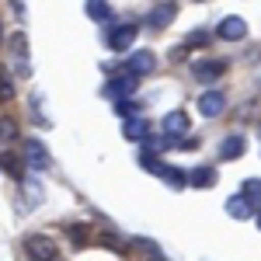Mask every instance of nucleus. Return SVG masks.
<instances>
[{
	"mask_svg": "<svg viewBox=\"0 0 261 261\" xmlns=\"http://www.w3.org/2000/svg\"><path fill=\"white\" fill-rule=\"evenodd\" d=\"M136 32H140V24H136V21L108 24V32H105V45H108L112 53H129V49H133V42H136Z\"/></svg>",
	"mask_w": 261,
	"mask_h": 261,
	"instance_id": "f257e3e1",
	"label": "nucleus"
},
{
	"mask_svg": "<svg viewBox=\"0 0 261 261\" xmlns=\"http://www.w3.org/2000/svg\"><path fill=\"white\" fill-rule=\"evenodd\" d=\"M11 70L18 73L21 81L32 77V53H28V35H24V32H18V35L11 39Z\"/></svg>",
	"mask_w": 261,
	"mask_h": 261,
	"instance_id": "f03ea898",
	"label": "nucleus"
},
{
	"mask_svg": "<svg viewBox=\"0 0 261 261\" xmlns=\"http://www.w3.org/2000/svg\"><path fill=\"white\" fill-rule=\"evenodd\" d=\"M161 133H164V140H171V143L185 140V136L192 133V119H188V112H185V108L167 112V115H164V122H161Z\"/></svg>",
	"mask_w": 261,
	"mask_h": 261,
	"instance_id": "7ed1b4c3",
	"label": "nucleus"
},
{
	"mask_svg": "<svg viewBox=\"0 0 261 261\" xmlns=\"http://www.w3.org/2000/svg\"><path fill=\"white\" fill-rule=\"evenodd\" d=\"M136 87H140V77H133V73L125 70V73H112V81L101 87V94L108 101H122V98H129Z\"/></svg>",
	"mask_w": 261,
	"mask_h": 261,
	"instance_id": "20e7f679",
	"label": "nucleus"
},
{
	"mask_svg": "<svg viewBox=\"0 0 261 261\" xmlns=\"http://www.w3.org/2000/svg\"><path fill=\"white\" fill-rule=\"evenodd\" d=\"M24 254L32 261H49V258H56L60 251H56V241H53V237H45V233H28V237H24Z\"/></svg>",
	"mask_w": 261,
	"mask_h": 261,
	"instance_id": "39448f33",
	"label": "nucleus"
},
{
	"mask_svg": "<svg viewBox=\"0 0 261 261\" xmlns=\"http://www.w3.org/2000/svg\"><path fill=\"white\" fill-rule=\"evenodd\" d=\"M174 18H178V4H174V0H164V4H157V7H150V14H146V28L164 32Z\"/></svg>",
	"mask_w": 261,
	"mask_h": 261,
	"instance_id": "423d86ee",
	"label": "nucleus"
},
{
	"mask_svg": "<svg viewBox=\"0 0 261 261\" xmlns=\"http://www.w3.org/2000/svg\"><path fill=\"white\" fill-rule=\"evenodd\" d=\"M216 39H223V42H241V39H247V21L237 18V14L223 18L220 24H216Z\"/></svg>",
	"mask_w": 261,
	"mask_h": 261,
	"instance_id": "0eeeda50",
	"label": "nucleus"
},
{
	"mask_svg": "<svg viewBox=\"0 0 261 261\" xmlns=\"http://www.w3.org/2000/svg\"><path fill=\"white\" fill-rule=\"evenodd\" d=\"M199 112L205 119H220L223 112H226V94L223 91H205V94H199Z\"/></svg>",
	"mask_w": 261,
	"mask_h": 261,
	"instance_id": "6e6552de",
	"label": "nucleus"
},
{
	"mask_svg": "<svg viewBox=\"0 0 261 261\" xmlns=\"http://www.w3.org/2000/svg\"><path fill=\"white\" fill-rule=\"evenodd\" d=\"M49 150L42 146L39 140H24V167H32V171H45L49 167Z\"/></svg>",
	"mask_w": 261,
	"mask_h": 261,
	"instance_id": "1a4fd4ad",
	"label": "nucleus"
},
{
	"mask_svg": "<svg viewBox=\"0 0 261 261\" xmlns=\"http://www.w3.org/2000/svg\"><path fill=\"white\" fill-rule=\"evenodd\" d=\"M153 66H157V56H153L150 49H140V53H133V56L125 60V70H129L133 77H146V73H153Z\"/></svg>",
	"mask_w": 261,
	"mask_h": 261,
	"instance_id": "9d476101",
	"label": "nucleus"
},
{
	"mask_svg": "<svg viewBox=\"0 0 261 261\" xmlns=\"http://www.w3.org/2000/svg\"><path fill=\"white\" fill-rule=\"evenodd\" d=\"M223 73H226V63L223 60H202V63H195V66H192V77H195V81H216V77H223Z\"/></svg>",
	"mask_w": 261,
	"mask_h": 261,
	"instance_id": "9b49d317",
	"label": "nucleus"
},
{
	"mask_svg": "<svg viewBox=\"0 0 261 261\" xmlns=\"http://www.w3.org/2000/svg\"><path fill=\"white\" fill-rule=\"evenodd\" d=\"M122 136L133 140V143H146V140H150V122L140 119V115H133V119L122 125Z\"/></svg>",
	"mask_w": 261,
	"mask_h": 261,
	"instance_id": "f8f14e48",
	"label": "nucleus"
},
{
	"mask_svg": "<svg viewBox=\"0 0 261 261\" xmlns=\"http://www.w3.org/2000/svg\"><path fill=\"white\" fill-rule=\"evenodd\" d=\"M216 181H220V174H216V167H209V164L188 171V185H192V188H213Z\"/></svg>",
	"mask_w": 261,
	"mask_h": 261,
	"instance_id": "ddd939ff",
	"label": "nucleus"
},
{
	"mask_svg": "<svg viewBox=\"0 0 261 261\" xmlns=\"http://www.w3.org/2000/svg\"><path fill=\"white\" fill-rule=\"evenodd\" d=\"M244 146H247V140H244L241 133L226 136V140L220 143V161H237V157H244Z\"/></svg>",
	"mask_w": 261,
	"mask_h": 261,
	"instance_id": "4468645a",
	"label": "nucleus"
},
{
	"mask_svg": "<svg viewBox=\"0 0 261 261\" xmlns=\"http://www.w3.org/2000/svg\"><path fill=\"white\" fill-rule=\"evenodd\" d=\"M226 216L230 220H254V209L244 195H233V199H226Z\"/></svg>",
	"mask_w": 261,
	"mask_h": 261,
	"instance_id": "2eb2a0df",
	"label": "nucleus"
},
{
	"mask_svg": "<svg viewBox=\"0 0 261 261\" xmlns=\"http://www.w3.org/2000/svg\"><path fill=\"white\" fill-rule=\"evenodd\" d=\"M14 143H18V125L0 115V157H4V153H11V146H14Z\"/></svg>",
	"mask_w": 261,
	"mask_h": 261,
	"instance_id": "dca6fc26",
	"label": "nucleus"
},
{
	"mask_svg": "<svg viewBox=\"0 0 261 261\" xmlns=\"http://www.w3.org/2000/svg\"><path fill=\"white\" fill-rule=\"evenodd\" d=\"M241 195L251 202V209L258 213L261 209V178H244L241 181Z\"/></svg>",
	"mask_w": 261,
	"mask_h": 261,
	"instance_id": "f3484780",
	"label": "nucleus"
},
{
	"mask_svg": "<svg viewBox=\"0 0 261 261\" xmlns=\"http://www.w3.org/2000/svg\"><path fill=\"white\" fill-rule=\"evenodd\" d=\"M157 174H161L171 188H185V185H188V174H185V171H178V167H167V164H161V167H157Z\"/></svg>",
	"mask_w": 261,
	"mask_h": 261,
	"instance_id": "a211bd4d",
	"label": "nucleus"
},
{
	"mask_svg": "<svg viewBox=\"0 0 261 261\" xmlns=\"http://www.w3.org/2000/svg\"><path fill=\"white\" fill-rule=\"evenodd\" d=\"M87 18H91V21H108V18H112L108 0H87Z\"/></svg>",
	"mask_w": 261,
	"mask_h": 261,
	"instance_id": "6ab92c4d",
	"label": "nucleus"
},
{
	"mask_svg": "<svg viewBox=\"0 0 261 261\" xmlns=\"http://www.w3.org/2000/svg\"><path fill=\"white\" fill-rule=\"evenodd\" d=\"M14 98V84H11V73L0 66V101H11Z\"/></svg>",
	"mask_w": 261,
	"mask_h": 261,
	"instance_id": "aec40b11",
	"label": "nucleus"
},
{
	"mask_svg": "<svg viewBox=\"0 0 261 261\" xmlns=\"http://www.w3.org/2000/svg\"><path fill=\"white\" fill-rule=\"evenodd\" d=\"M254 220H258V230H261V209H258V213H254Z\"/></svg>",
	"mask_w": 261,
	"mask_h": 261,
	"instance_id": "412c9836",
	"label": "nucleus"
},
{
	"mask_svg": "<svg viewBox=\"0 0 261 261\" xmlns=\"http://www.w3.org/2000/svg\"><path fill=\"white\" fill-rule=\"evenodd\" d=\"M49 261H63V258H60V254H56V258H49Z\"/></svg>",
	"mask_w": 261,
	"mask_h": 261,
	"instance_id": "4be33fe9",
	"label": "nucleus"
},
{
	"mask_svg": "<svg viewBox=\"0 0 261 261\" xmlns=\"http://www.w3.org/2000/svg\"><path fill=\"white\" fill-rule=\"evenodd\" d=\"M0 35H4V32H0Z\"/></svg>",
	"mask_w": 261,
	"mask_h": 261,
	"instance_id": "5701e85b",
	"label": "nucleus"
},
{
	"mask_svg": "<svg viewBox=\"0 0 261 261\" xmlns=\"http://www.w3.org/2000/svg\"><path fill=\"white\" fill-rule=\"evenodd\" d=\"M153 261H157V258H153Z\"/></svg>",
	"mask_w": 261,
	"mask_h": 261,
	"instance_id": "b1692460",
	"label": "nucleus"
}]
</instances>
